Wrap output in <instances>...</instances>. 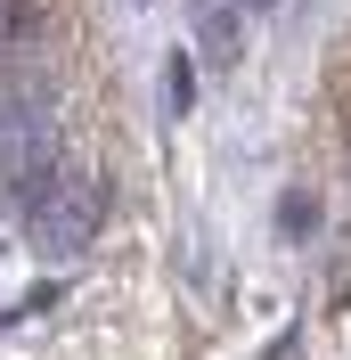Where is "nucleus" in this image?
<instances>
[{
    "label": "nucleus",
    "mask_w": 351,
    "mask_h": 360,
    "mask_svg": "<svg viewBox=\"0 0 351 360\" xmlns=\"http://www.w3.org/2000/svg\"><path fill=\"white\" fill-rule=\"evenodd\" d=\"M98 213H107V205H98V188L58 172V188H49L33 213H25V238H33V254H41V262H66L90 229H98Z\"/></svg>",
    "instance_id": "f257e3e1"
},
{
    "label": "nucleus",
    "mask_w": 351,
    "mask_h": 360,
    "mask_svg": "<svg viewBox=\"0 0 351 360\" xmlns=\"http://www.w3.org/2000/svg\"><path fill=\"white\" fill-rule=\"evenodd\" d=\"M278 238H286V246H310V238H319V205H310V188H286V197H278Z\"/></svg>",
    "instance_id": "f03ea898"
},
{
    "label": "nucleus",
    "mask_w": 351,
    "mask_h": 360,
    "mask_svg": "<svg viewBox=\"0 0 351 360\" xmlns=\"http://www.w3.org/2000/svg\"><path fill=\"white\" fill-rule=\"evenodd\" d=\"M164 107H172V115L197 107V58H188V49H172V58H164Z\"/></svg>",
    "instance_id": "7ed1b4c3"
},
{
    "label": "nucleus",
    "mask_w": 351,
    "mask_h": 360,
    "mask_svg": "<svg viewBox=\"0 0 351 360\" xmlns=\"http://www.w3.org/2000/svg\"><path fill=\"white\" fill-rule=\"evenodd\" d=\"M229 8H237V17H270V8H278V0H229Z\"/></svg>",
    "instance_id": "20e7f679"
},
{
    "label": "nucleus",
    "mask_w": 351,
    "mask_h": 360,
    "mask_svg": "<svg viewBox=\"0 0 351 360\" xmlns=\"http://www.w3.org/2000/svg\"><path fill=\"white\" fill-rule=\"evenodd\" d=\"M131 8H139V0H131Z\"/></svg>",
    "instance_id": "39448f33"
}]
</instances>
